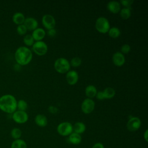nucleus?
<instances>
[{"mask_svg": "<svg viewBox=\"0 0 148 148\" xmlns=\"http://www.w3.org/2000/svg\"><path fill=\"white\" fill-rule=\"evenodd\" d=\"M97 92V89L94 85H88L86 87L85 94L88 98H93L95 97Z\"/></svg>", "mask_w": 148, "mask_h": 148, "instance_id": "17", "label": "nucleus"}, {"mask_svg": "<svg viewBox=\"0 0 148 148\" xmlns=\"http://www.w3.org/2000/svg\"><path fill=\"white\" fill-rule=\"evenodd\" d=\"M120 50L122 54H127L131 50V46L128 44H124L121 46Z\"/></svg>", "mask_w": 148, "mask_h": 148, "instance_id": "30", "label": "nucleus"}, {"mask_svg": "<svg viewBox=\"0 0 148 148\" xmlns=\"http://www.w3.org/2000/svg\"><path fill=\"white\" fill-rule=\"evenodd\" d=\"M10 148H27L26 142L21 139L14 140L11 144Z\"/></svg>", "mask_w": 148, "mask_h": 148, "instance_id": "22", "label": "nucleus"}, {"mask_svg": "<svg viewBox=\"0 0 148 148\" xmlns=\"http://www.w3.org/2000/svg\"><path fill=\"white\" fill-rule=\"evenodd\" d=\"M92 148H105L104 147V146L103 145L102 143H100V142H97L96 143H95Z\"/></svg>", "mask_w": 148, "mask_h": 148, "instance_id": "35", "label": "nucleus"}, {"mask_svg": "<svg viewBox=\"0 0 148 148\" xmlns=\"http://www.w3.org/2000/svg\"><path fill=\"white\" fill-rule=\"evenodd\" d=\"M32 50L38 56H42L47 53L48 47L45 42L42 40L36 41L32 45Z\"/></svg>", "mask_w": 148, "mask_h": 148, "instance_id": "6", "label": "nucleus"}, {"mask_svg": "<svg viewBox=\"0 0 148 148\" xmlns=\"http://www.w3.org/2000/svg\"><path fill=\"white\" fill-rule=\"evenodd\" d=\"M17 100L11 94H5L0 97V110L2 112L12 114L17 109Z\"/></svg>", "mask_w": 148, "mask_h": 148, "instance_id": "1", "label": "nucleus"}, {"mask_svg": "<svg viewBox=\"0 0 148 148\" xmlns=\"http://www.w3.org/2000/svg\"><path fill=\"white\" fill-rule=\"evenodd\" d=\"M143 138L146 142H148V130H146L143 134Z\"/></svg>", "mask_w": 148, "mask_h": 148, "instance_id": "36", "label": "nucleus"}, {"mask_svg": "<svg viewBox=\"0 0 148 148\" xmlns=\"http://www.w3.org/2000/svg\"><path fill=\"white\" fill-rule=\"evenodd\" d=\"M12 119L17 124H24L28 121V115L25 111L17 110L12 113Z\"/></svg>", "mask_w": 148, "mask_h": 148, "instance_id": "7", "label": "nucleus"}, {"mask_svg": "<svg viewBox=\"0 0 148 148\" xmlns=\"http://www.w3.org/2000/svg\"><path fill=\"white\" fill-rule=\"evenodd\" d=\"M54 68L58 73L63 74L67 73L70 70L71 65L66 58L60 57L54 61Z\"/></svg>", "mask_w": 148, "mask_h": 148, "instance_id": "3", "label": "nucleus"}, {"mask_svg": "<svg viewBox=\"0 0 148 148\" xmlns=\"http://www.w3.org/2000/svg\"><path fill=\"white\" fill-rule=\"evenodd\" d=\"M141 126L140 119L138 117H131L127 123V130L131 132H134L140 128Z\"/></svg>", "mask_w": 148, "mask_h": 148, "instance_id": "9", "label": "nucleus"}, {"mask_svg": "<svg viewBox=\"0 0 148 148\" xmlns=\"http://www.w3.org/2000/svg\"><path fill=\"white\" fill-rule=\"evenodd\" d=\"M35 124L40 127H45L47 124V119L46 116L42 114H38L35 117Z\"/></svg>", "mask_w": 148, "mask_h": 148, "instance_id": "16", "label": "nucleus"}, {"mask_svg": "<svg viewBox=\"0 0 148 148\" xmlns=\"http://www.w3.org/2000/svg\"><path fill=\"white\" fill-rule=\"evenodd\" d=\"M25 17L23 13L16 12L12 16V20L13 23L17 25L23 24Z\"/></svg>", "mask_w": 148, "mask_h": 148, "instance_id": "18", "label": "nucleus"}, {"mask_svg": "<svg viewBox=\"0 0 148 148\" xmlns=\"http://www.w3.org/2000/svg\"><path fill=\"white\" fill-rule=\"evenodd\" d=\"M82 64V59L78 57H73L71 59L70 65L73 67H78Z\"/></svg>", "mask_w": 148, "mask_h": 148, "instance_id": "28", "label": "nucleus"}, {"mask_svg": "<svg viewBox=\"0 0 148 148\" xmlns=\"http://www.w3.org/2000/svg\"><path fill=\"white\" fill-rule=\"evenodd\" d=\"M22 135L21 130L18 128H13L10 131V135L14 140L20 139Z\"/></svg>", "mask_w": 148, "mask_h": 148, "instance_id": "25", "label": "nucleus"}, {"mask_svg": "<svg viewBox=\"0 0 148 148\" xmlns=\"http://www.w3.org/2000/svg\"><path fill=\"white\" fill-rule=\"evenodd\" d=\"M95 102L91 98L84 99L81 104V109L84 114L91 113L95 108Z\"/></svg>", "mask_w": 148, "mask_h": 148, "instance_id": "8", "label": "nucleus"}, {"mask_svg": "<svg viewBox=\"0 0 148 148\" xmlns=\"http://www.w3.org/2000/svg\"><path fill=\"white\" fill-rule=\"evenodd\" d=\"M95 97H96V98H97L98 99H99V100H103V99H104L102 91H97Z\"/></svg>", "mask_w": 148, "mask_h": 148, "instance_id": "34", "label": "nucleus"}, {"mask_svg": "<svg viewBox=\"0 0 148 148\" xmlns=\"http://www.w3.org/2000/svg\"><path fill=\"white\" fill-rule=\"evenodd\" d=\"M31 35L35 41H41L45 38L46 32L42 28H37L33 31Z\"/></svg>", "mask_w": 148, "mask_h": 148, "instance_id": "15", "label": "nucleus"}, {"mask_svg": "<svg viewBox=\"0 0 148 148\" xmlns=\"http://www.w3.org/2000/svg\"><path fill=\"white\" fill-rule=\"evenodd\" d=\"M112 61L114 65L117 66H121L125 62V56L120 51L116 52L113 54Z\"/></svg>", "mask_w": 148, "mask_h": 148, "instance_id": "12", "label": "nucleus"}, {"mask_svg": "<svg viewBox=\"0 0 148 148\" xmlns=\"http://www.w3.org/2000/svg\"><path fill=\"white\" fill-rule=\"evenodd\" d=\"M48 110L49 112L50 113H52V114H55V113H57L58 111V109L57 107L53 106V105H50L49 106L48 108Z\"/></svg>", "mask_w": 148, "mask_h": 148, "instance_id": "32", "label": "nucleus"}, {"mask_svg": "<svg viewBox=\"0 0 148 148\" xmlns=\"http://www.w3.org/2000/svg\"><path fill=\"white\" fill-rule=\"evenodd\" d=\"M95 29L99 33L106 34L110 28L109 20L105 17H98L95 21Z\"/></svg>", "mask_w": 148, "mask_h": 148, "instance_id": "4", "label": "nucleus"}, {"mask_svg": "<svg viewBox=\"0 0 148 148\" xmlns=\"http://www.w3.org/2000/svg\"><path fill=\"white\" fill-rule=\"evenodd\" d=\"M23 24L25 26L27 30L34 31L38 28V22L35 18L29 17L25 18Z\"/></svg>", "mask_w": 148, "mask_h": 148, "instance_id": "13", "label": "nucleus"}, {"mask_svg": "<svg viewBox=\"0 0 148 148\" xmlns=\"http://www.w3.org/2000/svg\"><path fill=\"white\" fill-rule=\"evenodd\" d=\"M47 34L50 37H54L56 34V30L54 28L47 30Z\"/></svg>", "mask_w": 148, "mask_h": 148, "instance_id": "33", "label": "nucleus"}, {"mask_svg": "<svg viewBox=\"0 0 148 148\" xmlns=\"http://www.w3.org/2000/svg\"><path fill=\"white\" fill-rule=\"evenodd\" d=\"M28 108V103L24 99H20L17 102V109L18 110L25 111Z\"/></svg>", "mask_w": 148, "mask_h": 148, "instance_id": "26", "label": "nucleus"}, {"mask_svg": "<svg viewBox=\"0 0 148 148\" xmlns=\"http://www.w3.org/2000/svg\"><path fill=\"white\" fill-rule=\"evenodd\" d=\"M86 125L82 122H76L73 125V131L80 135L84 133L86 131Z\"/></svg>", "mask_w": 148, "mask_h": 148, "instance_id": "20", "label": "nucleus"}, {"mask_svg": "<svg viewBox=\"0 0 148 148\" xmlns=\"http://www.w3.org/2000/svg\"><path fill=\"white\" fill-rule=\"evenodd\" d=\"M108 33L109 36L112 38H119L121 34L120 30L119 29V28L117 27H113L110 28Z\"/></svg>", "mask_w": 148, "mask_h": 148, "instance_id": "24", "label": "nucleus"}, {"mask_svg": "<svg viewBox=\"0 0 148 148\" xmlns=\"http://www.w3.org/2000/svg\"><path fill=\"white\" fill-rule=\"evenodd\" d=\"M120 16L123 20L128 19L131 16V9L129 8H124L120 11Z\"/></svg>", "mask_w": 148, "mask_h": 148, "instance_id": "23", "label": "nucleus"}, {"mask_svg": "<svg viewBox=\"0 0 148 148\" xmlns=\"http://www.w3.org/2000/svg\"><path fill=\"white\" fill-rule=\"evenodd\" d=\"M57 132L61 136H67L73 132V125L68 121L60 123L57 127Z\"/></svg>", "mask_w": 148, "mask_h": 148, "instance_id": "5", "label": "nucleus"}, {"mask_svg": "<svg viewBox=\"0 0 148 148\" xmlns=\"http://www.w3.org/2000/svg\"><path fill=\"white\" fill-rule=\"evenodd\" d=\"M133 3V0H121L120 1V3H121L123 6H125V8H131V6Z\"/></svg>", "mask_w": 148, "mask_h": 148, "instance_id": "31", "label": "nucleus"}, {"mask_svg": "<svg viewBox=\"0 0 148 148\" xmlns=\"http://www.w3.org/2000/svg\"><path fill=\"white\" fill-rule=\"evenodd\" d=\"M16 30L17 34L20 35H24L27 32V29L24 24L18 25L16 28Z\"/></svg>", "mask_w": 148, "mask_h": 148, "instance_id": "29", "label": "nucleus"}, {"mask_svg": "<svg viewBox=\"0 0 148 148\" xmlns=\"http://www.w3.org/2000/svg\"><path fill=\"white\" fill-rule=\"evenodd\" d=\"M14 58L19 65H28L32 59V51L26 46H20L14 53Z\"/></svg>", "mask_w": 148, "mask_h": 148, "instance_id": "2", "label": "nucleus"}, {"mask_svg": "<svg viewBox=\"0 0 148 148\" xmlns=\"http://www.w3.org/2000/svg\"><path fill=\"white\" fill-rule=\"evenodd\" d=\"M107 9L110 12L116 14L120 12L121 10V5L119 2L112 1L108 3Z\"/></svg>", "mask_w": 148, "mask_h": 148, "instance_id": "14", "label": "nucleus"}, {"mask_svg": "<svg viewBox=\"0 0 148 148\" xmlns=\"http://www.w3.org/2000/svg\"><path fill=\"white\" fill-rule=\"evenodd\" d=\"M34 39L31 35L27 34L23 38V42L27 46H31L34 43Z\"/></svg>", "mask_w": 148, "mask_h": 148, "instance_id": "27", "label": "nucleus"}, {"mask_svg": "<svg viewBox=\"0 0 148 148\" xmlns=\"http://www.w3.org/2000/svg\"><path fill=\"white\" fill-rule=\"evenodd\" d=\"M66 80L68 84L75 85L79 80L78 73L74 70H69L66 74Z\"/></svg>", "mask_w": 148, "mask_h": 148, "instance_id": "11", "label": "nucleus"}, {"mask_svg": "<svg viewBox=\"0 0 148 148\" xmlns=\"http://www.w3.org/2000/svg\"><path fill=\"white\" fill-rule=\"evenodd\" d=\"M103 95L104 97V99H109L113 98L116 94L115 90L110 87H108L105 88L103 91Z\"/></svg>", "mask_w": 148, "mask_h": 148, "instance_id": "21", "label": "nucleus"}, {"mask_svg": "<svg viewBox=\"0 0 148 148\" xmlns=\"http://www.w3.org/2000/svg\"><path fill=\"white\" fill-rule=\"evenodd\" d=\"M42 23L43 27L47 30L54 28L56 24L54 17L49 14H45L42 17Z\"/></svg>", "mask_w": 148, "mask_h": 148, "instance_id": "10", "label": "nucleus"}, {"mask_svg": "<svg viewBox=\"0 0 148 148\" xmlns=\"http://www.w3.org/2000/svg\"><path fill=\"white\" fill-rule=\"evenodd\" d=\"M82 136L80 134L73 132L68 136L69 142L73 145H78L82 142Z\"/></svg>", "mask_w": 148, "mask_h": 148, "instance_id": "19", "label": "nucleus"}]
</instances>
